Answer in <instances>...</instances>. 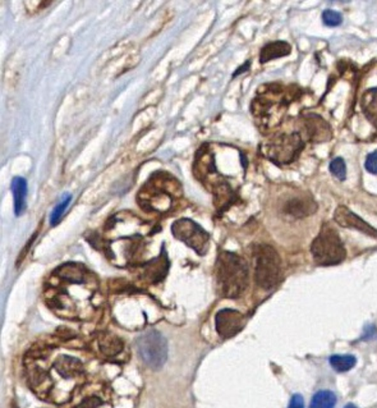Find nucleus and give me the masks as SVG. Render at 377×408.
Here are the masks:
<instances>
[{
	"label": "nucleus",
	"mask_w": 377,
	"mask_h": 408,
	"mask_svg": "<svg viewBox=\"0 0 377 408\" xmlns=\"http://www.w3.org/2000/svg\"><path fill=\"white\" fill-rule=\"evenodd\" d=\"M56 370L58 373L62 374L63 376H76L78 374L82 371V365L81 362L76 359H72L68 356H62L60 359H58L56 362Z\"/></svg>",
	"instance_id": "nucleus-15"
},
{
	"label": "nucleus",
	"mask_w": 377,
	"mask_h": 408,
	"mask_svg": "<svg viewBox=\"0 0 377 408\" xmlns=\"http://www.w3.org/2000/svg\"><path fill=\"white\" fill-rule=\"evenodd\" d=\"M290 51H292V46L286 42H270L261 50L260 62L262 64L267 63V62L276 59V58L289 56Z\"/></svg>",
	"instance_id": "nucleus-11"
},
{
	"label": "nucleus",
	"mask_w": 377,
	"mask_h": 408,
	"mask_svg": "<svg viewBox=\"0 0 377 408\" xmlns=\"http://www.w3.org/2000/svg\"><path fill=\"white\" fill-rule=\"evenodd\" d=\"M248 265L243 257L223 251L217 261V281L219 293L226 298L243 295L248 286Z\"/></svg>",
	"instance_id": "nucleus-1"
},
{
	"label": "nucleus",
	"mask_w": 377,
	"mask_h": 408,
	"mask_svg": "<svg viewBox=\"0 0 377 408\" xmlns=\"http://www.w3.org/2000/svg\"><path fill=\"white\" fill-rule=\"evenodd\" d=\"M70 200H72V196L65 195L63 197V200L56 205L54 210L51 212V215H50V224L56 225L60 222V219L63 217L64 211L67 210V208L70 205Z\"/></svg>",
	"instance_id": "nucleus-18"
},
{
	"label": "nucleus",
	"mask_w": 377,
	"mask_h": 408,
	"mask_svg": "<svg viewBox=\"0 0 377 408\" xmlns=\"http://www.w3.org/2000/svg\"><path fill=\"white\" fill-rule=\"evenodd\" d=\"M330 172L339 181H344L347 178V165L342 158H336L330 162Z\"/></svg>",
	"instance_id": "nucleus-19"
},
{
	"label": "nucleus",
	"mask_w": 377,
	"mask_h": 408,
	"mask_svg": "<svg viewBox=\"0 0 377 408\" xmlns=\"http://www.w3.org/2000/svg\"><path fill=\"white\" fill-rule=\"evenodd\" d=\"M305 127L307 131L308 139L314 144L328 142L331 139V128L326 123V120H322L319 115H306Z\"/></svg>",
	"instance_id": "nucleus-10"
},
{
	"label": "nucleus",
	"mask_w": 377,
	"mask_h": 408,
	"mask_svg": "<svg viewBox=\"0 0 377 408\" xmlns=\"http://www.w3.org/2000/svg\"><path fill=\"white\" fill-rule=\"evenodd\" d=\"M336 395L331 390H320L314 394L309 408H334Z\"/></svg>",
	"instance_id": "nucleus-17"
},
{
	"label": "nucleus",
	"mask_w": 377,
	"mask_h": 408,
	"mask_svg": "<svg viewBox=\"0 0 377 408\" xmlns=\"http://www.w3.org/2000/svg\"><path fill=\"white\" fill-rule=\"evenodd\" d=\"M172 232L175 238L182 241L200 255H205L209 248V234L191 219L177 220L172 227Z\"/></svg>",
	"instance_id": "nucleus-6"
},
{
	"label": "nucleus",
	"mask_w": 377,
	"mask_h": 408,
	"mask_svg": "<svg viewBox=\"0 0 377 408\" xmlns=\"http://www.w3.org/2000/svg\"><path fill=\"white\" fill-rule=\"evenodd\" d=\"M344 408H357L353 403H350V404H347Z\"/></svg>",
	"instance_id": "nucleus-23"
},
{
	"label": "nucleus",
	"mask_w": 377,
	"mask_h": 408,
	"mask_svg": "<svg viewBox=\"0 0 377 408\" xmlns=\"http://www.w3.org/2000/svg\"><path fill=\"white\" fill-rule=\"evenodd\" d=\"M364 168L371 174H376L377 176V150L369 154L366 162H364Z\"/></svg>",
	"instance_id": "nucleus-21"
},
{
	"label": "nucleus",
	"mask_w": 377,
	"mask_h": 408,
	"mask_svg": "<svg viewBox=\"0 0 377 408\" xmlns=\"http://www.w3.org/2000/svg\"><path fill=\"white\" fill-rule=\"evenodd\" d=\"M361 106L366 118L377 127V89H370L364 92Z\"/></svg>",
	"instance_id": "nucleus-13"
},
{
	"label": "nucleus",
	"mask_w": 377,
	"mask_h": 408,
	"mask_svg": "<svg viewBox=\"0 0 377 408\" xmlns=\"http://www.w3.org/2000/svg\"><path fill=\"white\" fill-rule=\"evenodd\" d=\"M334 220L344 228L356 229L359 232L370 236L372 238H377V231L372 225L366 223L364 219L359 218L353 211L350 210L347 206H338L334 212Z\"/></svg>",
	"instance_id": "nucleus-8"
},
{
	"label": "nucleus",
	"mask_w": 377,
	"mask_h": 408,
	"mask_svg": "<svg viewBox=\"0 0 377 408\" xmlns=\"http://www.w3.org/2000/svg\"><path fill=\"white\" fill-rule=\"evenodd\" d=\"M305 148V142L298 134H281L275 136L264 146L267 159L276 164L293 162Z\"/></svg>",
	"instance_id": "nucleus-5"
},
{
	"label": "nucleus",
	"mask_w": 377,
	"mask_h": 408,
	"mask_svg": "<svg viewBox=\"0 0 377 408\" xmlns=\"http://www.w3.org/2000/svg\"><path fill=\"white\" fill-rule=\"evenodd\" d=\"M288 408H305V401L300 394H294L292 400L289 402Z\"/></svg>",
	"instance_id": "nucleus-22"
},
{
	"label": "nucleus",
	"mask_w": 377,
	"mask_h": 408,
	"mask_svg": "<svg viewBox=\"0 0 377 408\" xmlns=\"http://www.w3.org/2000/svg\"><path fill=\"white\" fill-rule=\"evenodd\" d=\"M13 192L14 212L15 215H21L26 209V197H27V182L21 177H15L12 182Z\"/></svg>",
	"instance_id": "nucleus-12"
},
{
	"label": "nucleus",
	"mask_w": 377,
	"mask_h": 408,
	"mask_svg": "<svg viewBox=\"0 0 377 408\" xmlns=\"http://www.w3.org/2000/svg\"><path fill=\"white\" fill-rule=\"evenodd\" d=\"M217 334L224 339L237 336L245 328V317L236 310H220L215 317Z\"/></svg>",
	"instance_id": "nucleus-7"
},
{
	"label": "nucleus",
	"mask_w": 377,
	"mask_h": 408,
	"mask_svg": "<svg viewBox=\"0 0 377 408\" xmlns=\"http://www.w3.org/2000/svg\"><path fill=\"white\" fill-rule=\"evenodd\" d=\"M357 359L352 355H334L330 357V365L338 373L350 371L356 366Z\"/></svg>",
	"instance_id": "nucleus-16"
},
{
	"label": "nucleus",
	"mask_w": 377,
	"mask_h": 408,
	"mask_svg": "<svg viewBox=\"0 0 377 408\" xmlns=\"http://www.w3.org/2000/svg\"><path fill=\"white\" fill-rule=\"evenodd\" d=\"M137 352L145 365L153 370H159L168 359V342L164 336L156 331L143 333L139 337Z\"/></svg>",
	"instance_id": "nucleus-4"
},
{
	"label": "nucleus",
	"mask_w": 377,
	"mask_h": 408,
	"mask_svg": "<svg viewBox=\"0 0 377 408\" xmlns=\"http://www.w3.org/2000/svg\"><path fill=\"white\" fill-rule=\"evenodd\" d=\"M322 21H324V25H326L328 27H336L342 23V14L328 9L322 13Z\"/></svg>",
	"instance_id": "nucleus-20"
},
{
	"label": "nucleus",
	"mask_w": 377,
	"mask_h": 408,
	"mask_svg": "<svg viewBox=\"0 0 377 408\" xmlns=\"http://www.w3.org/2000/svg\"><path fill=\"white\" fill-rule=\"evenodd\" d=\"M311 253L314 262L320 267L338 265L347 257L345 247L343 245L339 233L331 224H324L311 245Z\"/></svg>",
	"instance_id": "nucleus-2"
},
{
	"label": "nucleus",
	"mask_w": 377,
	"mask_h": 408,
	"mask_svg": "<svg viewBox=\"0 0 377 408\" xmlns=\"http://www.w3.org/2000/svg\"><path fill=\"white\" fill-rule=\"evenodd\" d=\"M317 210V205L311 197L294 196L289 198L283 206V211L293 217V218H306L308 215H312Z\"/></svg>",
	"instance_id": "nucleus-9"
},
{
	"label": "nucleus",
	"mask_w": 377,
	"mask_h": 408,
	"mask_svg": "<svg viewBox=\"0 0 377 408\" xmlns=\"http://www.w3.org/2000/svg\"><path fill=\"white\" fill-rule=\"evenodd\" d=\"M255 281L257 286L270 291L279 284L281 279V260L279 253L270 245L255 247Z\"/></svg>",
	"instance_id": "nucleus-3"
},
{
	"label": "nucleus",
	"mask_w": 377,
	"mask_h": 408,
	"mask_svg": "<svg viewBox=\"0 0 377 408\" xmlns=\"http://www.w3.org/2000/svg\"><path fill=\"white\" fill-rule=\"evenodd\" d=\"M98 348L106 356H115L123 350V343L118 337H114L109 333H103L98 337Z\"/></svg>",
	"instance_id": "nucleus-14"
}]
</instances>
